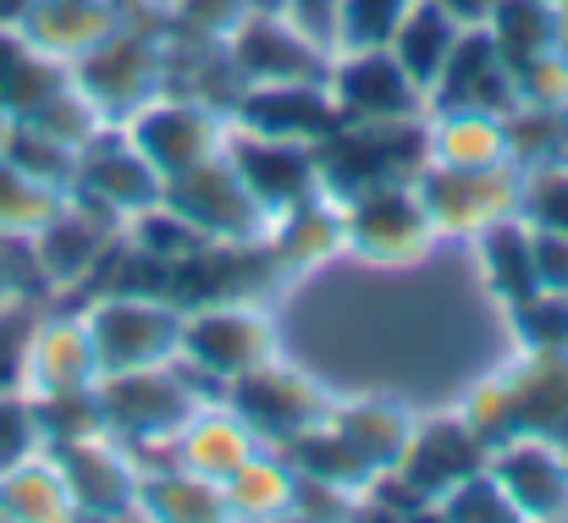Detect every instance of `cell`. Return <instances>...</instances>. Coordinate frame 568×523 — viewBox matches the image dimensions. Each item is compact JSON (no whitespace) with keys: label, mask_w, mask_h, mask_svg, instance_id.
Instances as JSON below:
<instances>
[{"label":"cell","mask_w":568,"mask_h":523,"mask_svg":"<svg viewBox=\"0 0 568 523\" xmlns=\"http://www.w3.org/2000/svg\"><path fill=\"white\" fill-rule=\"evenodd\" d=\"M94 397H100L105 430H111L122 447H133V458H139L144 447H172L178 430L189 424V413L199 402H210L215 391L199 386V369H193V363L166 358V363L100 375V380H94Z\"/></svg>","instance_id":"obj_1"},{"label":"cell","mask_w":568,"mask_h":523,"mask_svg":"<svg viewBox=\"0 0 568 523\" xmlns=\"http://www.w3.org/2000/svg\"><path fill=\"white\" fill-rule=\"evenodd\" d=\"M430 161V122L403 116V122H343L332 139L315 144L321 193L326 198H354L381 182H414Z\"/></svg>","instance_id":"obj_2"},{"label":"cell","mask_w":568,"mask_h":523,"mask_svg":"<svg viewBox=\"0 0 568 523\" xmlns=\"http://www.w3.org/2000/svg\"><path fill=\"white\" fill-rule=\"evenodd\" d=\"M67 72L105 111V122H122L150 94H161V83H166V33L144 28V17H128L116 33H105L94 50H83Z\"/></svg>","instance_id":"obj_3"},{"label":"cell","mask_w":568,"mask_h":523,"mask_svg":"<svg viewBox=\"0 0 568 523\" xmlns=\"http://www.w3.org/2000/svg\"><path fill=\"white\" fill-rule=\"evenodd\" d=\"M161 193H166V176L139 155V144L122 133V122H105V127L78 150V176H72V187H67V198H72L78 209H89L94 221H105V226H116V232L128 226V215L161 204Z\"/></svg>","instance_id":"obj_4"},{"label":"cell","mask_w":568,"mask_h":523,"mask_svg":"<svg viewBox=\"0 0 568 523\" xmlns=\"http://www.w3.org/2000/svg\"><path fill=\"white\" fill-rule=\"evenodd\" d=\"M83 326L100 358V375L166 363L183 348V304L150 293H105L83 309Z\"/></svg>","instance_id":"obj_5"},{"label":"cell","mask_w":568,"mask_h":523,"mask_svg":"<svg viewBox=\"0 0 568 523\" xmlns=\"http://www.w3.org/2000/svg\"><path fill=\"white\" fill-rule=\"evenodd\" d=\"M226 116L193 94H178V89H161L150 94L133 116H122V133L139 144V155L166 176H183L204 161H215L226 150Z\"/></svg>","instance_id":"obj_6"},{"label":"cell","mask_w":568,"mask_h":523,"mask_svg":"<svg viewBox=\"0 0 568 523\" xmlns=\"http://www.w3.org/2000/svg\"><path fill=\"white\" fill-rule=\"evenodd\" d=\"M436 221L414 182H381L343 198V248L371 265H414L436 243Z\"/></svg>","instance_id":"obj_7"},{"label":"cell","mask_w":568,"mask_h":523,"mask_svg":"<svg viewBox=\"0 0 568 523\" xmlns=\"http://www.w3.org/2000/svg\"><path fill=\"white\" fill-rule=\"evenodd\" d=\"M221 402L254 430L260 447H287L293 435H304L310 424H321L332 413V397L310 375L287 369L282 358H265V363L232 375Z\"/></svg>","instance_id":"obj_8"},{"label":"cell","mask_w":568,"mask_h":523,"mask_svg":"<svg viewBox=\"0 0 568 523\" xmlns=\"http://www.w3.org/2000/svg\"><path fill=\"white\" fill-rule=\"evenodd\" d=\"M183 363H193L210 380H232L265 358H276V326L248 298H210L199 309H183Z\"/></svg>","instance_id":"obj_9"},{"label":"cell","mask_w":568,"mask_h":523,"mask_svg":"<svg viewBox=\"0 0 568 523\" xmlns=\"http://www.w3.org/2000/svg\"><path fill=\"white\" fill-rule=\"evenodd\" d=\"M430 221L442 237H475L480 226L503 221L519 209V193H525V172L519 161H503V166H442V161H425V172L414 176Z\"/></svg>","instance_id":"obj_10"},{"label":"cell","mask_w":568,"mask_h":523,"mask_svg":"<svg viewBox=\"0 0 568 523\" xmlns=\"http://www.w3.org/2000/svg\"><path fill=\"white\" fill-rule=\"evenodd\" d=\"M221 50L243 83H321L332 66V50L310 39L287 11H243Z\"/></svg>","instance_id":"obj_11"},{"label":"cell","mask_w":568,"mask_h":523,"mask_svg":"<svg viewBox=\"0 0 568 523\" xmlns=\"http://www.w3.org/2000/svg\"><path fill=\"white\" fill-rule=\"evenodd\" d=\"M67 480L72 519H128L139 513V458L111 430L78 435L67 447H44Z\"/></svg>","instance_id":"obj_12"},{"label":"cell","mask_w":568,"mask_h":523,"mask_svg":"<svg viewBox=\"0 0 568 523\" xmlns=\"http://www.w3.org/2000/svg\"><path fill=\"white\" fill-rule=\"evenodd\" d=\"M161 204H172L193 232L210 237V243H260V232H265V209L254 204L248 182L226 161V150L215 161L193 166V172L172 176Z\"/></svg>","instance_id":"obj_13"},{"label":"cell","mask_w":568,"mask_h":523,"mask_svg":"<svg viewBox=\"0 0 568 523\" xmlns=\"http://www.w3.org/2000/svg\"><path fill=\"white\" fill-rule=\"evenodd\" d=\"M326 89H332L343 122H403V116H425V89L403 72V61L386 44L332 50Z\"/></svg>","instance_id":"obj_14"},{"label":"cell","mask_w":568,"mask_h":523,"mask_svg":"<svg viewBox=\"0 0 568 523\" xmlns=\"http://www.w3.org/2000/svg\"><path fill=\"white\" fill-rule=\"evenodd\" d=\"M232 127L243 133H260V139H287V144H321L343 127V111L321 83H248L226 116Z\"/></svg>","instance_id":"obj_15"},{"label":"cell","mask_w":568,"mask_h":523,"mask_svg":"<svg viewBox=\"0 0 568 523\" xmlns=\"http://www.w3.org/2000/svg\"><path fill=\"white\" fill-rule=\"evenodd\" d=\"M430 111H491V116H514L519 111L514 66L503 61V50H497V39L486 28H464L453 61L442 66L436 89L425 94V116Z\"/></svg>","instance_id":"obj_16"},{"label":"cell","mask_w":568,"mask_h":523,"mask_svg":"<svg viewBox=\"0 0 568 523\" xmlns=\"http://www.w3.org/2000/svg\"><path fill=\"white\" fill-rule=\"evenodd\" d=\"M226 161L248 182L254 204L265 209V221L310 193H321V166H315V144H287V139H260L243 127H226Z\"/></svg>","instance_id":"obj_17"},{"label":"cell","mask_w":568,"mask_h":523,"mask_svg":"<svg viewBox=\"0 0 568 523\" xmlns=\"http://www.w3.org/2000/svg\"><path fill=\"white\" fill-rule=\"evenodd\" d=\"M491 463V447L464 424V413H442V419H414V435H408V452H403V474L430 496L442 502L458 480L480 474Z\"/></svg>","instance_id":"obj_18"},{"label":"cell","mask_w":568,"mask_h":523,"mask_svg":"<svg viewBox=\"0 0 568 523\" xmlns=\"http://www.w3.org/2000/svg\"><path fill=\"white\" fill-rule=\"evenodd\" d=\"M491 474L519 519H568V463L558 441L514 435L491 447Z\"/></svg>","instance_id":"obj_19"},{"label":"cell","mask_w":568,"mask_h":523,"mask_svg":"<svg viewBox=\"0 0 568 523\" xmlns=\"http://www.w3.org/2000/svg\"><path fill=\"white\" fill-rule=\"evenodd\" d=\"M94 380H100V358H94L83 315H39L28 337V358H22V397L89 391Z\"/></svg>","instance_id":"obj_20"},{"label":"cell","mask_w":568,"mask_h":523,"mask_svg":"<svg viewBox=\"0 0 568 523\" xmlns=\"http://www.w3.org/2000/svg\"><path fill=\"white\" fill-rule=\"evenodd\" d=\"M116 237H122L116 226H105L89 209H78L72 198H61V209L28 237V254H33L44 287H72V281H89L111 259Z\"/></svg>","instance_id":"obj_21"},{"label":"cell","mask_w":568,"mask_h":523,"mask_svg":"<svg viewBox=\"0 0 568 523\" xmlns=\"http://www.w3.org/2000/svg\"><path fill=\"white\" fill-rule=\"evenodd\" d=\"M508 397H514V419L519 435H541L568 447V352L525 348L508 369Z\"/></svg>","instance_id":"obj_22"},{"label":"cell","mask_w":568,"mask_h":523,"mask_svg":"<svg viewBox=\"0 0 568 523\" xmlns=\"http://www.w3.org/2000/svg\"><path fill=\"white\" fill-rule=\"evenodd\" d=\"M260 452V441H254V430L221 402V397H210V402H199L189 413V424L178 430V441H172V458L193 469V474H204V480H232L248 458Z\"/></svg>","instance_id":"obj_23"},{"label":"cell","mask_w":568,"mask_h":523,"mask_svg":"<svg viewBox=\"0 0 568 523\" xmlns=\"http://www.w3.org/2000/svg\"><path fill=\"white\" fill-rule=\"evenodd\" d=\"M260 243H265V254H271L276 265L310 270V265L343 254V204L326 198V193H310V198L276 209V215L265 221Z\"/></svg>","instance_id":"obj_24"},{"label":"cell","mask_w":568,"mask_h":523,"mask_svg":"<svg viewBox=\"0 0 568 523\" xmlns=\"http://www.w3.org/2000/svg\"><path fill=\"white\" fill-rule=\"evenodd\" d=\"M128 22V11L116 6V0H39L33 11H28V22H22V33L44 50V55H55V61H78L83 50H94L105 33H116Z\"/></svg>","instance_id":"obj_25"},{"label":"cell","mask_w":568,"mask_h":523,"mask_svg":"<svg viewBox=\"0 0 568 523\" xmlns=\"http://www.w3.org/2000/svg\"><path fill=\"white\" fill-rule=\"evenodd\" d=\"M475 248H480V270H486V287L514 309L525 298L541 293V276H536V226L514 209L491 226L475 232Z\"/></svg>","instance_id":"obj_26"},{"label":"cell","mask_w":568,"mask_h":523,"mask_svg":"<svg viewBox=\"0 0 568 523\" xmlns=\"http://www.w3.org/2000/svg\"><path fill=\"white\" fill-rule=\"evenodd\" d=\"M326 419H332V424L343 430V441L371 463V474H376V469H397L403 452H408V435H414V413H408L403 402H386V397L332 402Z\"/></svg>","instance_id":"obj_27"},{"label":"cell","mask_w":568,"mask_h":523,"mask_svg":"<svg viewBox=\"0 0 568 523\" xmlns=\"http://www.w3.org/2000/svg\"><path fill=\"white\" fill-rule=\"evenodd\" d=\"M67 78H72L67 61L44 55L22 28H0V111H6L11 122L33 116Z\"/></svg>","instance_id":"obj_28"},{"label":"cell","mask_w":568,"mask_h":523,"mask_svg":"<svg viewBox=\"0 0 568 523\" xmlns=\"http://www.w3.org/2000/svg\"><path fill=\"white\" fill-rule=\"evenodd\" d=\"M458 39H464V22H453L436 0H414V6H408V17L397 22V33L386 39V50H392V55L403 61V72L430 94V89H436V78H442V66L453 61Z\"/></svg>","instance_id":"obj_29"},{"label":"cell","mask_w":568,"mask_h":523,"mask_svg":"<svg viewBox=\"0 0 568 523\" xmlns=\"http://www.w3.org/2000/svg\"><path fill=\"white\" fill-rule=\"evenodd\" d=\"M430 161L442 166H503L508 150V116L491 111H430Z\"/></svg>","instance_id":"obj_30"},{"label":"cell","mask_w":568,"mask_h":523,"mask_svg":"<svg viewBox=\"0 0 568 523\" xmlns=\"http://www.w3.org/2000/svg\"><path fill=\"white\" fill-rule=\"evenodd\" d=\"M0 519H17V523L72 519L67 480H61V469H55V458L44 447L17 458L11 469H0Z\"/></svg>","instance_id":"obj_31"},{"label":"cell","mask_w":568,"mask_h":523,"mask_svg":"<svg viewBox=\"0 0 568 523\" xmlns=\"http://www.w3.org/2000/svg\"><path fill=\"white\" fill-rule=\"evenodd\" d=\"M139 513L166 523H204V519H226V496H221L215 480L193 474L183 463H172L166 474L139 463Z\"/></svg>","instance_id":"obj_32"},{"label":"cell","mask_w":568,"mask_h":523,"mask_svg":"<svg viewBox=\"0 0 568 523\" xmlns=\"http://www.w3.org/2000/svg\"><path fill=\"white\" fill-rule=\"evenodd\" d=\"M226 519H276L293 502V469L276 447H260L232 480H221Z\"/></svg>","instance_id":"obj_33"},{"label":"cell","mask_w":568,"mask_h":523,"mask_svg":"<svg viewBox=\"0 0 568 523\" xmlns=\"http://www.w3.org/2000/svg\"><path fill=\"white\" fill-rule=\"evenodd\" d=\"M486 33L497 39L503 61L519 72L525 61H536L541 50L564 44V28H558V6L552 0H497L491 17H486Z\"/></svg>","instance_id":"obj_34"},{"label":"cell","mask_w":568,"mask_h":523,"mask_svg":"<svg viewBox=\"0 0 568 523\" xmlns=\"http://www.w3.org/2000/svg\"><path fill=\"white\" fill-rule=\"evenodd\" d=\"M282 458H287V469L293 474H315V480H332V485H348L354 496H359V485L371 480V463L343 441V430L332 424V419H321V424H310L304 435H293L287 447H276Z\"/></svg>","instance_id":"obj_35"},{"label":"cell","mask_w":568,"mask_h":523,"mask_svg":"<svg viewBox=\"0 0 568 523\" xmlns=\"http://www.w3.org/2000/svg\"><path fill=\"white\" fill-rule=\"evenodd\" d=\"M0 155H6L17 172H28L33 182L55 187V193H67V187H72V176H78V150H72V144H61L55 133L33 127V122H6Z\"/></svg>","instance_id":"obj_36"},{"label":"cell","mask_w":568,"mask_h":523,"mask_svg":"<svg viewBox=\"0 0 568 523\" xmlns=\"http://www.w3.org/2000/svg\"><path fill=\"white\" fill-rule=\"evenodd\" d=\"M67 193L33 182L28 172H17L6 155H0V237H33L55 209H61Z\"/></svg>","instance_id":"obj_37"},{"label":"cell","mask_w":568,"mask_h":523,"mask_svg":"<svg viewBox=\"0 0 568 523\" xmlns=\"http://www.w3.org/2000/svg\"><path fill=\"white\" fill-rule=\"evenodd\" d=\"M436 513L442 519H458V523H519L514 513V502H508V491L497 485V474H491V463L480 469V474H469V480H458L442 502H436Z\"/></svg>","instance_id":"obj_38"},{"label":"cell","mask_w":568,"mask_h":523,"mask_svg":"<svg viewBox=\"0 0 568 523\" xmlns=\"http://www.w3.org/2000/svg\"><path fill=\"white\" fill-rule=\"evenodd\" d=\"M414 0H343L337 6V44L332 50H359V44H386L397 22L408 17Z\"/></svg>","instance_id":"obj_39"},{"label":"cell","mask_w":568,"mask_h":523,"mask_svg":"<svg viewBox=\"0 0 568 523\" xmlns=\"http://www.w3.org/2000/svg\"><path fill=\"white\" fill-rule=\"evenodd\" d=\"M248 11V0H166V33L172 39H193V44H215L226 39V28Z\"/></svg>","instance_id":"obj_40"},{"label":"cell","mask_w":568,"mask_h":523,"mask_svg":"<svg viewBox=\"0 0 568 523\" xmlns=\"http://www.w3.org/2000/svg\"><path fill=\"white\" fill-rule=\"evenodd\" d=\"M519 215L541 232H568V161H547V166L525 172Z\"/></svg>","instance_id":"obj_41"},{"label":"cell","mask_w":568,"mask_h":523,"mask_svg":"<svg viewBox=\"0 0 568 523\" xmlns=\"http://www.w3.org/2000/svg\"><path fill=\"white\" fill-rule=\"evenodd\" d=\"M464 424L486 441V447H503V441H514L519 435V419H514V397H508V380L503 375H491V380H480L469 397H464Z\"/></svg>","instance_id":"obj_42"},{"label":"cell","mask_w":568,"mask_h":523,"mask_svg":"<svg viewBox=\"0 0 568 523\" xmlns=\"http://www.w3.org/2000/svg\"><path fill=\"white\" fill-rule=\"evenodd\" d=\"M33 326H39L33 298L0 304V397H22V358H28Z\"/></svg>","instance_id":"obj_43"},{"label":"cell","mask_w":568,"mask_h":523,"mask_svg":"<svg viewBox=\"0 0 568 523\" xmlns=\"http://www.w3.org/2000/svg\"><path fill=\"white\" fill-rule=\"evenodd\" d=\"M514 326L525 331V348L568 352V293H536L514 304Z\"/></svg>","instance_id":"obj_44"},{"label":"cell","mask_w":568,"mask_h":523,"mask_svg":"<svg viewBox=\"0 0 568 523\" xmlns=\"http://www.w3.org/2000/svg\"><path fill=\"white\" fill-rule=\"evenodd\" d=\"M287 513L293 519H348L354 513V491L348 485H332V480H315V474H293Z\"/></svg>","instance_id":"obj_45"},{"label":"cell","mask_w":568,"mask_h":523,"mask_svg":"<svg viewBox=\"0 0 568 523\" xmlns=\"http://www.w3.org/2000/svg\"><path fill=\"white\" fill-rule=\"evenodd\" d=\"M44 281H39V265L28 254V237H0V304H17V298H33Z\"/></svg>","instance_id":"obj_46"},{"label":"cell","mask_w":568,"mask_h":523,"mask_svg":"<svg viewBox=\"0 0 568 523\" xmlns=\"http://www.w3.org/2000/svg\"><path fill=\"white\" fill-rule=\"evenodd\" d=\"M536 276H541V293H568V232L536 226Z\"/></svg>","instance_id":"obj_47"},{"label":"cell","mask_w":568,"mask_h":523,"mask_svg":"<svg viewBox=\"0 0 568 523\" xmlns=\"http://www.w3.org/2000/svg\"><path fill=\"white\" fill-rule=\"evenodd\" d=\"M337 6H343V0H282V11H287L310 39H321L326 50L337 44Z\"/></svg>","instance_id":"obj_48"},{"label":"cell","mask_w":568,"mask_h":523,"mask_svg":"<svg viewBox=\"0 0 568 523\" xmlns=\"http://www.w3.org/2000/svg\"><path fill=\"white\" fill-rule=\"evenodd\" d=\"M453 22H464V28H486V17H491V6L497 0H436Z\"/></svg>","instance_id":"obj_49"},{"label":"cell","mask_w":568,"mask_h":523,"mask_svg":"<svg viewBox=\"0 0 568 523\" xmlns=\"http://www.w3.org/2000/svg\"><path fill=\"white\" fill-rule=\"evenodd\" d=\"M33 6H39V0H0V28H22Z\"/></svg>","instance_id":"obj_50"},{"label":"cell","mask_w":568,"mask_h":523,"mask_svg":"<svg viewBox=\"0 0 568 523\" xmlns=\"http://www.w3.org/2000/svg\"><path fill=\"white\" fill-rule=\"evenodd\" d=\"M116 6H122L128 17H144V11H161L166 0H116Z\"/></svg>","instance_id":"obj_51"},{"label":"cell","mask_w":568,"mask_h":523,"mask_svg":"<svg viewBox=\"0 0 568 523\" xmlns=\"http://www.w3.org/2000/svg\"><path fill=\"white\" fill-rule=\"evenodd\" d=\"M558 28H564V50H568V0H558Z\"/></svg>","instance_id":"obj_52"},{"label":"cell","mask_w":568,"mask_h":523,"mask_svg":"<svg viewBox=\"0 0 568 523\" xmlns=\"http://www.w3.org/2000/svg\"><path fill=\"white\" fill-rule=\"evenodd\" d=\"M6 122H11V116H6V111H0V139H6Z\"/></svg>","instance_id":"obj_53"},{"label":"cell","mask_w":568,"mask_h":523,"mask_svg":"<svg viewBox=\"0 0 568 523\" xmlns=\"http://www.w3.org/2000/svg\"><path fill=\"white\" fill-rule=\"evenodd\" d=\"M552 6H558V0H552Z\"/></svg>","instance_id":"obj_54"}]
</instances>
